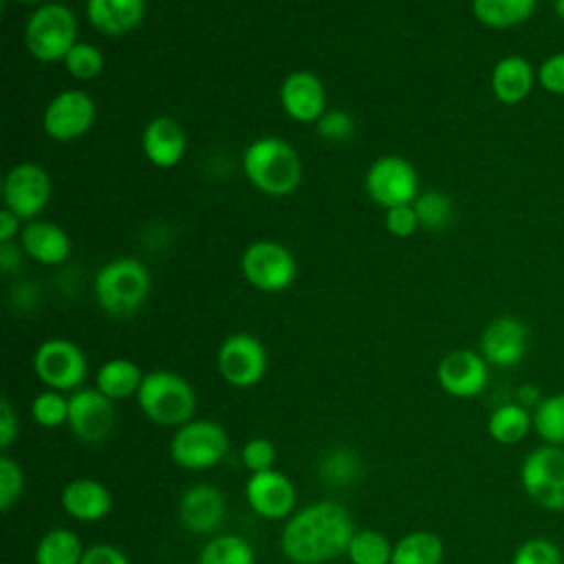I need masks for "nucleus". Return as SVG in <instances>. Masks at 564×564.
Instances as JSON below:
<instances>
[{"instance_id":"nucleus-23","label":"nucleus","mask_w":564,"mask_h":564,"mask_svg":"<svg viewBox=\"0 0 564 564\" xmlns=\"http://www.w3.org/2000/svg\"><path fill=\"white\" fill-rule=\"evenodd\" d=\"M22 249L40 264H62L70 256L68 234L51 220H29L20 231Z\"/></svg>"},{"instance_id":"nucleus-18","label":"nucleus","mask_w":564,"mask_h":564,"mask_svg":"<svg viewBox=\"0 0 564 564\" xmlns=\"http://www.w3.org/2000/svg\"><path fill=\"white\" fill-rule=\"evenodd\" d=\"M178 522L194 535H216L227 518L225 494L209 482L189 485L178 498Z\"/></svg>"},{"instance_id":"nucleus-26","label":"nucleus","mask_w":564,"mask_h":564,"mask_svg":"<svg viewBox=\"0 0 564 564\" xmlns=\"http://www.w3.org/2000/svg\"><path fill=\"white\" fill-rule=\"evenodd\" d=\"M143 377L145 375L141 372V368L134 361L115 357L99 366V370L95 375V388L112 401L128 399V397H137Z\"/></svg>"},{"instance_id":"nucleus-12","label":"nucleus","mask_w":564,"mask_h":564,"mask_svg":"<svg viewBox=\"0 0 564 564\" xmlns=\"http://www.w3.org/2000/svg\"><path fill=\"white\" fill-rule=\"evenodd\" d=\"M117 423L115 401L97 388H79L68 397V430L86 445L104 443Z\"/></svg>"},{"instance_id":"nucleus-34","label":"nucleus","mask_w":564,"mask_h":564,"mask_svg":"<svg viewBox=\"0 0 564 564\" xmlns=\"http://www.w3.org/2000/svg\"><path fill=\"white\" fill-rule=\"evenodd\" d=\"M419 225L425 229H443L447 227V223L452 220V200L447 194L430 189L416 196V200L412 203Z\"/></svg>"},{"instance_id":"nucleus-28","label":"nucleus","mask_w":564,"mask_h":564,"mask_svg":"<svg viewBox=\"0 0 564 564\" xmlns=\"http://www.w3.org/2000/svg\"><path fill=\"white\" fill-rule=\"evenodd\" d=\"M445 544L438 533L419 529L394 542L390 564H443Z\"/></svg>"},{"instance_id":"nucleus-48","label":"nucleus","mask_w":564,"mask_h":564,"mask_svg":"<svg viewBox=\"0 0 564 564\" xmlns=\"http://www.w3.org/2000/svg\"><path fill=\"white\" fill-rule=\"evenodd\" d=\"M18 2H42V0H18Z\"/></svg>"},{"instance_id":"nucleus-22","label":"nucleus","mask_w":564,"mask_h":564,"mask_svg":"<svg viewBox=\"0 0 564 564\" xmlns=\"http://www.w3.org/2000/svg\"><path fill=\"white\" fill-rule=\"evenodd\" d=\"M141 148L152 165L167 170L181 163L187 150V137L176 119L161 115L145 126L141 134Z\"/></svg>"},{"instance_id":"nucleus-9","label":"nucleus","mask_w":564,"mask_h":564,"mask_svg":"<svg viewBox=\"0 0 564 564\" xmlns=\"http://www.w3.org/2000/svg\"><path fill=\"white\" fill-rule=\"evenodd\" d=\"M245 280L264 293H280L297 278V262L293 253L275 240L251 242L240 258Z\"/></svg>"},{"instance_id":"nucleus-45","label":"nucleus","mask_w":564,"mask_h":564,"mask_svg":"<svg viewBox=\"0 0 564 564\" xmlns=\"http://www.w3.org/2000/svg\"><path fill=\"white\" fill-rule=\"evenodd\" d=\"M20 229V218L11 209L0 212V242H11Z\"/></svg>"},{"instance_id":"nucleus-3","label":"nucleus","mask_w":564,"mask_h":564,"mask_svg":"<svg viewBox=\"0 0 564 564\" xmlns=\"http://www.w3.org/2000/svg\"><path fill=\"white\" fill-rule=\"evenodd\" d=\"M139 410L161 427H181L196 414L194 386L172 370L145 372L137 392Z\"/></svg>"},{"instance_id":"nucleus-19","label":"nucleus","mask_w":564,"mask_h":564,"mask_svg":"<svg viewBox=\"0 0 564 564\" xmlns=\"http://www.w3.org/2000/svg\"><path fill=\"white\" fill-rule=\"evenodd\" d=\"M280 104L293 121L317 123L326 112V90L322 79L311 70L289 73L280 86Z\"/></svg>"},{"instance_id":"nucleus-38","label":"nucleus","mask_w":564,"mask_h":564,"mask_svg":"<svg viewBox=\"0 0 564 564\" xmlns=\"http://www.w3.org/2000/svg\"><path fill=\"white\" fill-rule=\"evenodd\" d=\"M275 458H278L275 445H273L269 438H264V436H253V438H249V441L242 445V449H240V460H242V465H245L251 474L273 469Z\"/></svg>"},{"instance_id":"nucleus-30","label":"nucleus","mask_w":564,"mask_h":564,"mask_svg":"<svg viewBox=\"0 0 564 564\" xmlns=\"http://www.w3.org/2000/svg\"><path fill=\"white\" fill-rule=\"evenodd\" d=\"M198 564H256V551L238 533H216L203 544Z\"/></svg>"},{"instance_id":"nucleus-13","label":"nucleus","mask_w":564,"mask_h":564,"mask_svg":"<svg viewBox=\"0 0 564 564\" xmlns=\"http://www.w3.org/2000/svg\"><path fill=\"white\" fill-rule=\"evenodd\" d=\"M51 192L53 183L48 172L31 161L13 165L2 183L4 207L11 209L20 220H35L51 200Z\"/></svg>"},{"instance_id":"nucleus-1","label":"nucleus","mask_w":564,"mask_h":564,"mask_svg":"<svg viewBox=\"0 0 564 564\" xmlns=\"http://www.w3.org/2000/svg\"><path fill=\"white\" fill-rule=\"evenodd\" d=\"M355 522L335 500H319L295 509L280 533V551L293 564H326L346 553Z\"/></svg>"},{"instance_id":"nucleus-43","label":"nucleus","mask_w":564,"mask_h":564,"mask_svg":"<svg viewBox=\"0 0 564 564\" xmlns=\"http://www.w3.org/2000/svg\"><path fill=\"white\" fill-rule=\"evenodd\" d=\"M82 564H132L130 557L110 542H95L86 546Z\"/></svg>"},{"instance_id":"nucleus-47","label":"nucleus","mask_w":564,"mask_h":564,"mask_svg":"<svg viewBox=\"0 0 564 564\" xmlns=\"http://www.w3.org/2000/svg\"><path fill=\"white\" fill-rule=\"evenodd\" d=\"M553 11H555L557 20L564 24V0H553Z\"/></svg>"},{"instance_id":"nucleus-21","label":"nucleus","mask_w":564,"mask_h":564,"mask_svg":"<svg viewBox=\"0 0 564 564\" xmlns=\"http://www.w3.org/2000/svg\"><path fill=\"white\" fill-rule=\"evenodd\" d=\"M64 513L77 522L104 520L112 509L110 489L95 478H73L59 494Z\"/></svg>"},{"instance_id":"nucleus-15","label":"nucleus","mask_w":564,"mask_h":564,"mask_svg":"<svg viewBox=\"0 0 564 564\" xmlns=\"http://www.w3.org/2000/svg\"><path fill=\"white\" fill-rule=\"evenodd\" d=\"M245 498L251 511L264 520L289 518L297 505L293 480L278 469L251 474L245 482Z\"/></svg>"},{"instance_id":"nucleus-46","label":"nucleus","mask_w":564,"mask_h":564,"mask_svg":"<svg viewBox=\"0 0 564 564\" xmlns=\"http://www.w3.org/2000/svg\"><path fill=\"white\" fill-rule=\"evenodd\" d=\"M542 399H540V392H538V388L535 386H520V390H518V403L520 405H524V408H535L538 403H540Z\"/></svg>"},{"instance_id":"nucleus-8","label":"nucleus","mask_w":564,"mask_h":564,"mask_svg":"<svg viewBox=\"0 0 564 564\" xmlns=\"http://www.w3.org/2000/svg\"><path fill=\"white\" fill-rule=\"evenodd\" d=\"M33 370L48 390L75 392L84 388L88 375V359L75 341L64 337H51L35 348Z\"/></svg>"},{"instance_id":"nucleus-29","label":"nucleus","mask_w":564,"mask_h":564,"mask_svg":"<svg viewBox=\"0 0 564 564\" xmlns=\"http://www.w3.org/2000/svg\"><path fill=\"white\" fill-rule=\"evenodd\" d=\"M86 546L79 535L66 527L48 529L35 544V564H82Z\"/></svg>"},{"instance_id":"nucleus-27","label":"nucleus","mask_w":564,"mask_h":564,"mask_svg":"<svg viewBox=\"0 0 564 564\" xmlns=\"http://www.w3.org/2000/svg\"><path fill=\"white\" fill-rule=\"evenodd\" d=\"M533 430V414L518 401L498 405L487 419V434L498 445H516Z\"/></svg>"},{"instance_id":"nucleus-42","label":"nucleus","mask_w":564,"mask_h":564,"mask_svg":"<svg viewBox=\"0 0 564 564\" xmlns=\"http://www.w3.org/2000/svg\"><path fill=\"white\" fill-rule=\"evenodd\" d=\"M419 225V218H416V212H414V205H397V207H390L386 209V229L397 236V238H408L416 231Z\"/></svg>"},{"instance_id":"nucleus-37","label":"nucleus","mask_w":564,"mask_h":564,"mask_svg":"<svg viewBox=\"0 0 564 564\" xmlns=\"http://www.w3.org/2000/svg\"><path fill=\"white\" fill-rule=\"evenodd\" d=\"M24 494V471L22 467L2 452L0 456V509L9 511Z\"/></svg>"},{"instance_id":"nucleus-4","label":"nucleus","mask_w":564,"mask_h":564,"mask_svg":"<svg viewBox=\"0 0 564 564\" xmlns=\"http://www.w3.org/2000/svg\"><path fill=\"white\" fill-rule=\"evenodd\" d=\"M150 271L137 258H115L95 275V297L104 313L128 317L137 313L150 295Z\"/></svg>"},{"instance_id":"nucleus-25","label":"nucleus","mask_w":564,"mask_h":564,"mask_svg":"<svg viewBox=\"0 0 564 564\" xmlns=\"http://www.w3.org/2000/svg\"><path fill=\"white\" fill-rule=\"evenodd\" d=\"M538 0H471L474 18L494 31H509L535 13Z\"/></svg>"},{"instance_id":"nucleus-41","label":"nucleus","mask_w":564,"mask_h":564,"mask_svg":"<svg viewBox=\"0 0 564 564\" xmlns=\"http://www.w3.org/2000/svg\"><path fill=\"white\" fill-rule=\"evenodd\" d=\"M355 132V121L346 110H328L317 119V134L328 141H346Z\"/></svg>"},{"instance_id":"nucleus-14","label":"nucleus","mask_w":564,"mask_h":564,"mask_svg":"<svg viewBox=\"0 0 564 564\" xmlns=\"http://www.w3.org/2000/svg\"><path fill=\"white\" fill-rule=\"evenodd\" d=\"M95 115V101L86 90L66 88L46 104L42 126L55 141H75L90 130Z\"/></svg>"},{"instance_id":"nucleus-32","label":"nucleus","mask_w":564,"mask_h":564,"mask_svg":"<svg viewBox=\"0 0 564 564\" xmlns=\"http://www.w3.org/2000/svg\"><path fill=\"white\" fill-rule=\"evenodd\" d=\"M394 544L377 529H357L346 555L350 564H390Z\"/></svg>"},{"instance_id":"nucleus-24","label":"nucleus","mask_w":564,"mask_h":564,"mask_svg":"<svg viewBox=\"0 0 564 564\" xmlns=\"http://www.w3.org/2000/svg\"><path fill=\"white\" fill-rule=\"evenodd\" d=\"M145 15V0H86V18L104 35L134 31Z\"/></svg>"},{"instance_id":"nucleus-17","label":"nucleus","mask_w":564,"mask_h":564,"mask_svg":"<svg viewBox=\"0 0 564 564\" xmlns=\"http://www.w3.org/2000/svg\"><path fill=\"white\" fill-rule=\"evenodd\" d=\"M529 348V330L522 319L513 315L494 317L480 333L478 352L494 368L518 366Z\"/></svg>"},{"instance_id":"nucleus-16","label":"nucleus","mask_w":564,"mask_h":564,"mask_svg":"<svg viewBox=\"0 0 564 564\" xmlns=\"http://www.w3.org/2000/svg\"><path fill=\"white\" fill-rule=\"evenodd\" d=\"M436 379L449 397L471 399L487 388L489 364L478 350H449L436 366Z\"/></svg>"},{"instance_id":"nucleus-39","label":"nucleus","mask_w":564,"mask_h":564,"mask_svg":"<svg viewBox=\"0 0 564 564\" xmlns=\"http://www.w3.org/2000/svg\"><path fill=\"white\" fill-rule=\"evenodd\" d=\"M359 471V463L357 456L346 452V449H335L324 463H322V474L324 480H328L330 485H346L350 482Z\"/></svg>"},{"instance_id":"nucleus-5","label":"nucleus","mask_w":564,"mask_h":564,"mask_svg":"<svg viewBox=\"0 0 564 564\" xmlns=\"http://www.w3.org/2000/svg\"><path fill=\"white\" fill-rule=\"evenodd\" d=\"M77 42V18L62 2H44L37 7L24 26V44L40 62H64L66 53Z\"/></svg>"},{"instance_id":"nucleus-2","label":"nucleus","mask_w":564,"mask_h":564,"mask_svg":"<svg viewBox=\"0 0 564 564\" xmlns=\"http://www.w3.org/2000/svg\"><path fill=\"white\" fill-rule=\"evenodd\" d=\"M242 172L267 196L293 194L302 183V161L291 143L278 137H260L242 152Z\"/></svg>"},{"instance_id":"nucleus-35","label":"nucleus","mask_w":564,"mask_h":564,"mask_svg":"<svg viewBox=\"0 0 564 564\" xmlns=\"http://www.w3.org/2000/svg\"><path fill=\"white\" fill-rule=\"evenodd\" d=\"M64 66L75 79L88 82L104 70V53L88 42H75L64 57Z\"/></svg>"},{"instance_id":"nucleus-36","label":"nucleus","mask_w":564,"mask_h":564,"mask_svg":"<svg viewBox=\"0 0 564 564\" xmlns=\"http://www.w3.org/2000/svg\"><path fill=\"white\" fill-rule=\"evenodd\" d=\"M511 564H564V555L553 540L529 538L518 544Z\"/></svg>"},{"instance_id":"nucleus-7","label":"nucleus","mask_w":564,"mask_h":564,"mask_svg":"<svg viewBox=\"0 0 564 564\" xmlns=\"http://www.w3.org/2000/svg\"><path fill=\"white\" fill-rule=\"evenodd\" d=\"M522 491L544 511H564V447L546 445L531 449L520 465Z\"/></svg>"},{"instance_id":"nucleus-10","label":"nucleus","mask_w":564,"mask_h":564,"mask_svg":"<svg viewBox=\"0 0 564 564\" xmlns=\"http://www.w3.org/2000/svg\"><path fill=\"white\" fill-rule=\"evenodd\" d=\"M216 366L220 377L234 388H251L267 375L269 357L264 344L251 333H234L223 339Z\"/></svg>"},{"instance_id":"nucleus-44","label":"nucleus","mask_w":564,"mask_h":564,"mask_svg":"<svg viewBox=\"0 0 564 564\" xmlns=\"http://www.w3.org/2000/svg\"><path fill=\"white\" fill-rule=\"evenodd\" d=\"M18 432H20L18 412L13 410V405L7 399H2V403H0V447L4 454L13 445Z\"/></svg>"},{"instance_id":"nucleus-11","label":"nucleus","mask_w":564,"mask_h":564,"mask_svg":"<svg viewBox=\"0 0 564 564\" xmlns=\"http://www.w3.org/2000/svg\"><path fill=\"white\" fill-rule=\"evenodd\" d=\"M366 192L383 209L410 205L419 196V174L408 159L388 154L368 167Z\"/></svg>"},{"instance_id":"nucleus-33","label":"nucleus","mask_w":564,"mask_h":564,"mask_svg":"<svg viewBox=\"0 0 564 564\" xmlns=\"http://www.w3.org/2000/svg\"><path fill=\"white\" fill-rule=\"evenodd\" d=\"M31 416L40 427L55 430L68 421V397L59 390H42L31 401Z\"/></svg>"},{"instance_id":"nucleus-40","label":"nucleus","mask_w":564,"mask_h":564,"mask_svg":"<svg viewBox=\"0 0 564 564\" xmlns=\"http://www.w3.org/2000/svg\"><path fill=\"white\" fill-rule=\"evenodd\" d=\"M538 86L549 95H564V51L551 53L540 62Z\"/></svg>"},{"instance_id":"nucleus-6","label":"nucleus","mask_w":564,"mask_h":564,"mask_svg":"<svg viewBox=\"0 0 564 564\" xmlns=\"http://www.w3.org/2000/svg\"><path fill=\"white\" fill-rule=\"evenodd\" d=\"M229 452L227 430L212 419H192L170 438V458L189 471H205L225 460Z\"/></svg>"},{"instance_id":"nucleus-20","label":"nucleus","mask_w":564,"mask_h":564,"mask_svg":"<svg viewBox=\"0 0 564 564\" xmlns=\"http://www.w3.org/2000/svg\"><path fill=\"white\" fill-rule=\"evenodd\" d=\"M491 93L505 106L522 104L538 84V68L518 53L505 55L494 64L491 70Z\"/></svg>"},{"instance_id":"nucleus-31","label":"nucleus","mask_w":564,"mask_h":564,"mask_svg":"<svg viewBox=\"0 0 564 564\" xmlns=\"http://www.w3.org/2000/svg\"><path fill=\"white\" fill-rule=\"evenodd\" d=\"M533 432L546 445L564 447V392L544 397L533 408Z\"/></svg>"}]
</instances>
